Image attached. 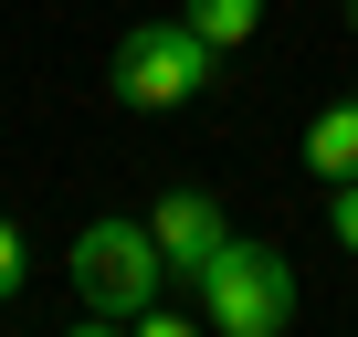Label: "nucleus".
<instances>
[{
  "label": "nucleus",
  "instance_id": "4",
  "mask_svg": "<svg viewBox=\"0 0 358 337\" xmlns=\"http://www.w3.org/2000/svg\"><path fill=\"white\" fill-rule=\"evenodd\" d=\"M148 232H158V253H169V274L190 285L222 243H232V222H222V201H201V190H169L158 211H148Z\"/></svg>",
  "mask_w": 358,
  "mask_h": 337
},
{
  "label": "nucleus",
  "instance_id": "1",
  "mask_svg": "<svg viewBox=\"0 0 358 337\" xmlns=\"http://www.w3.org/2000/svg\"><path fill=\"white\" fill-rule=\"evenodd\" d=\"M190 306H201V327L211 337H285L295 327V264L274 253V243H222L201 274H190Z\"/></svg>",
  "mask_w": 358,
  "mask_h": 337
},
{
  "label": "nucleus",
  "instance_id": "5",
  "mask_svg": "<svg viewBox=\"0 0 358 337\" xmlns=\"http://www.w3.org/2000/svg\"><path fill=\"white\" fill-rule=\"evenodd\" d=\"M306 168H316V180H358V95H337L306 127Z\"/></svg>",
  "mask_w": 358,
  "mask_h": 337
},
{
  "label": "nucleus",
  "instance_id": "7",
  "mask_svg": "<svg viewBox=\"0 0 358 337\" xmlns=\"http://www.w3.org/2000/svg\"><path fill=\"white\" fill-rule=\"evenodd\" d=\"M22 274H32V243H22V222H11V211H0V306L22 295Z\"/></svg>",
  "mask_w": 358,
  "mask_h": 337
},
{
  "label": "nucleus",
  "instance_id": "6",
  "mask_svg": "<svg viewBox=\"0 0 358 337\" xmlns=\"http://www.w3.org/2000/svg\"><path fill=\"white\" fill-rule=\"evenodd\" d=\"M179 22H190L211 53H232V43H253V32H264V0H179Z\"/></svg>",
  "mask_w": 358,
  "mask_h": 337
},
{
  "label": "nucleus",
  "instance_id": "3",
  "mask_svg": "<svg viewBox=\"0 0 358 337\" xmlns=\"http://www.w3.org/2000/svg\"><path fill=\"white\" fill-rule=\"evenodd\" d=\"M211 74H222V53H211L190 22H127L116 53H106V85H116V106H137V116H169V106L211 95Z\"/></svg>",
  "mask_w": 358,
  "mask_h": 337
},
{
  "label": "nucleus",
  "instance_id": "9",
  "mask_svg": "<svg viewBox=\"0 0 358 337\" xmlns=\"http://www.w3.org/2000/svg\"><path fill=\"white\" fill-rule=\"evenodd\" d=\"M348 22H358V0H348Z\"/></svg>",
  "mask_w": 358,
  "mask_h": 337
},
{
  "label": "nucleus",
  "instance_id": "2",
  "mask_svg": "<svg viewBox=\"0 0 358 337\" xmlns=\"http://www.w3.org/2000/svg\"><path fill=\"white\" fill-rule=\"evenodd\" d=\"M64 274H74V316H85V327H127V316L169 285V253H158L148 222H85L74 253H64Z\"/></svg>",
  "mask_w": 358,
  "mask_h": 337
},
{
  "label": "nucleus",
  "instance_id": "8",
  "mask_svg": "<svg viewBox=\"0 0 358 337\" xmlns=\"http://www.w3.org/2000/svg\"><path fill=\"white\" fill-rule=\"evenodd\" d=\"M327 232L358 253V180H327Z\"/></svg>",
  "mask_w": 358,
  "mask_h": 337
}]
</instances>
